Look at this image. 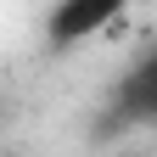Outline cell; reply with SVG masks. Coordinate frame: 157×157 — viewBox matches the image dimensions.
Segmentation results:
<instances>
[{
  "instance_id": "obj_1",
  "label": "cell",
  "mask_w": 157,
  "mask_h": 157,
  "mask_svg": "<svg viewBox=\"0 0 157 157\" xmlns=\"http://www.w3.org/2000/svg\"><path fill=\"white\" fill-rule=\"evenodd\" d=\"M129 0H56L45 17V39L56 51H73L84 39H101L112 23H124Z\"/></svg>"
}]
</instances>
